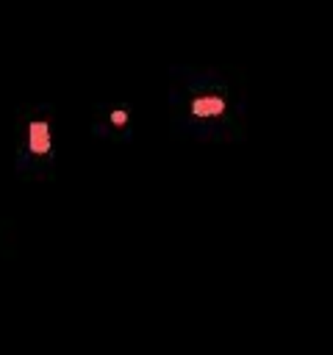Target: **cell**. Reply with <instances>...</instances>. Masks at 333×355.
<instances>
[{
  "label": "cell",
  "mask_w": 333,
  "mask_h": 355,
  "mask_svg": "<svg viewBox=\"0 0 333 355\" xmlns=\"http://www.w3.org/2000/svg\"><path fill=\"white\" fill-rule=\"evenodd\" d=\"M28 153L31 155H47L50 153V122H28Z\"/></svg>",
  "instance_id": "obj_1"
},
{
  "label": "cell",
  "mask_w": 333,
  "mask_h": 355,
  "mask_svg": "<svg viewBox=\"0 0 333 355\" xmlns=\"http://www.w3.org/2000/svg\"><path fill=\"white\" fill-rule=\"evenodd\" d=\"M222 111H225V100L216 97V94H205V97L191 100V114H194V116L211 119V116H219Z\"/></svg>",
  "instance_id": "obj_2"
},
{
  "label": "cell",
  "mask_w": 333,
  "mask_h": 355,
  "mask_svg": "<svg viewBox=\"0 0 333 355\" xmlns=\"http://www.w3.org/2000/svg\"><path fill=\"white\" fill-rule=\"evenodd\" d=\"M111 122L114 125H125L128 122V111H111Z\"/></svg>",
  "instance_id": "obj_3"
}]
</instances>
